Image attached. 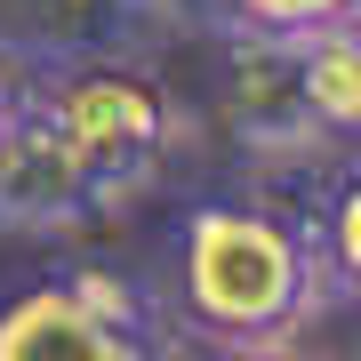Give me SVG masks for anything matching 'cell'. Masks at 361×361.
<instances>
[{
    "instance_id": "1",
    "label": "cell",
    "mask_w": 361,
    "mask_h": 361,
    "mask_svg": "<svg viewBox=\"0 0 361 361\" xmlns=\"http://www.w3.org/2000/svg\"><path fill=\"white\" fill-rule=\"evenodd\" d=\"M322 233L257 201H193L169 233V297L177 322L209 345H289V329L322 305Z\"/></svg>"
},
{
    "instance_id": "2",
    "label": "cell",
    "mask_w": 361,
    "mask_h": 361,
    "mask_svg": "<svg viewBox=\"0 0 361 361\" xmlns=\"http://www.w3.org/2000/svg\"><path fill=\"white\" fill-rule=\"evenodd\" d=\"M25 97L65 129L80 169L97 177L104 209L137 201L169 169L177 137H185L177 97H169L145 65H129L121 49H49L40 73H25Z\"/></svg>"
},
{
    "instance_id": "3",
    "label": "cell",
    "mask_w": 361,
    "mask_h": 361,
    "mask_svg": "<svg viewBox=\"0 0 361 361\" xmlns=\"http://www.w3.org/2000/svg\"><path fill=\"white\" fill-rule=\"evenodd\" d=\"M0 361H177V329L129 273L56 265L0 297Z\"/></svg>"
},
{
    "instance_id": "4",
    "label": "cell",
    "mask_w": 361,
    "mask_h": 361,
    "mask_svg": "<svg viewBox=\"0 0 361 361\" xmlns=\"http://www.w3.org/2000/svg\"><path fill=\"white\" fill-rule=\"evenodd\" d=\"M89 217H113L104 193H97V177L80 169L65 129H56V121L25 97V80H16L8 129H0V225L8 233H73Z\"/></svg>"
},
{
    "instance_id": "5",
    "label": "cell",
    "mask_w": 361,
    "mask_h": 361,
    "mask_svg": "<svg viewBox=\"0 0 361 361\" xmlns=\"http://www.w3.org/2000/svg\"><path fill=\"white\" fill-rule=\"evenodd\" d=\"M233 49V129L249 145H313L322 121L305 104V80H297V40H257V32H225Z\"/></svg>"
},
{
    "instance_id": "6",
    "label": "cell",
    "mask_w": 361,
    "mask_h": 361,
    "mask_svg": "<svg viewBox=\"0 0 361 361\" xmlns=\"http://www.w3.org/2000/svg\"><path fill=\"white\" fill-rule=\"evenodd\" d=\"M297 80H305L322 137H361V16L297 40Z\"/></svg>"
},
{
    "instance_id": "7",
    "label": "cell",
    "mask_w": 361,
    "mask_h": 361,
    "mask_svg": "<svg viewBox=\"0 0 361 361\" xmlns=\"http://www.w3.org/2000/svg\"><path fill=\"white\" fill-rule=\"evenodd\" d=\"M225 32H257V40H313L329 25H353L361 0H209Z\"/></svg>"
},
{
    "instance_id": "8",
    "label": "cell",
    "mask_w": 361,
    "mask_h": 361,
    "mask_svg": "<svg viewBox=\"0 0 361 361\" xmlns=\"http://www.w3.org/2000/svg\"><path fill=\"white\" fill-rule=\"evenodd\" d=\"M145 0H32L49 49H113V32L129 25Z\"/></svg>"
},
{
    "instance_id": "9",
    "label": "cell",
    "mask_w": 361,
    "mask_h": 361,
    "mask_svg": "<svg viewBox=\"0 0 361 361\" xmlns=\"http://www.w3.org/2000/svg\"><path fill=\"white\" fill-rule=\"evenodd\" d=\"M322 265H329L337 289L361 297V169L337 177V193H329V209H322Z\"/></svg>"
},
{
    "instance_id": "10",
    "label": "cell",
    "mask_w": 361,
    "mask_h": 361,
    "mask_svg": "<svg viewBox=\"0 0 361 361\" xmlns=\"http://www.w3.org/2000/svg\"><path fill=\"white\" fill-rule=\"evenodd\" d=\"M225 361H305V353H289V345H233Z\"/></svg>"
},
{
    "instance_id": "11",
    "label": "cell",
    "mask_w": 361,
    "mask_h": 361,
    "mask_svg": "<svg viewBox=\"0 0 361 361\" xmlns=\"http://www.w3.org/2000/svg\"><path fill=\"white\" fill-rule=\"evenodd\" d=\"M8 104H16V73L0 65V129H8Z\"/></svg>"
}]
</instances>
